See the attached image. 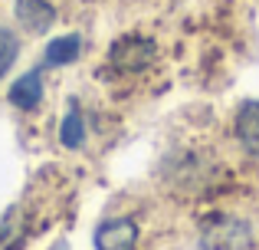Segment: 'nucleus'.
Instances as JSON below:
<instances>
[{"instance_id":"7ed1b4c3","label":"nucleus","mask_w":259,"mask_h":250,"mask_svg":"<svg viewBox=\"0 0 259 250\" xmlns=\"http://www.w3.org/2000/svg\"><path fill=\"white\" fill-rule=\"evenodd\" d=\"M138 240V224L128 218H112L95 231V250H132Z\"/></svg>"},{"instance_id":"f03ea898","label":"nucleus","mask_w":259,"mask_h":250,"mask_svg":"<svg viewBox=\"0 0 259 250\" xmlns=\"http://www.w3.org/2000/svg\"><path fill=\"white\" fill-rule=\"evenodd\" d=\"M154 59V43L148 37H121L118 43H112L108 50V63L115 69H125V73H141L148 69Z\"/></svg>"},{"instance_id":"6e6552de","label":"nucleus","mask_w":259,"mask_h":250,"mask_svg":"<svg viewBox=\"0 0 259 250\" xmlns=\"http://www.w3.org/2000/svg\"><path fill=\"white\" fill-rule=\"evenodd\" d=\"M59 141H63L66 148H79L85 141V122H82V116H79L76 105L66 112L63 125H59Z\"/></svg>"},{"instance_id":"39448f33","label":"nucleus","mask_w":259,"mask_h":250,"mask_svg":"<svg viewBox=\"0 0 259 250\" xmlns=\"http://www.w3.org/2000/svg\"><path fill=\"white\" fill-rule=\"evenodd\" d=\"M39 99H43V76H39V69H30L26 76H20L10 86V102L23 112H33L39 105Z\"/></svg>"},{"instance_id":"0eeeda50","label":"nucleus","mask_w":259,"mask_h":250,"mask_svg":"<svg viewBox=\"0 0 259 250\" xmlns=\"http://www.w3.org/2000/svg\"><path fill=\"white\" fill-rule=\"evenodd\" d=\"M79 50H82V40L76 37V33H69V37H56L50 46H46V66H69L76 63Z\"/></svg>"},{"instance_id":"20e7f679","label":"nucleus","mask_w":259,"mask_h":250,"mask_svg":"<svg viewBox=\"0 0 259 250\" xmlns=\"http://www.w3.org/2000/svg\"><path fill=\"white\" fill-rule=\"evenodd\" d=\"M17 20L30 33H46L56 20V10L50 7V0H17Z\"/></svg>"},{"instance_id":"1a4fd4ad","label":"nucleus","mask_w":259,"mask_h":250,"mask_svg":"<svg viewBox=\"0 0 259 250\" xmlns=\"http://www.w3.org/2000/svg\"><path fill=\"white\" fill-rule=\"evenodd\" d=\"M17 53H20V43H17V37H13V33L7 30V26H0V76H4V73L13 66Z\"/></svg>"},{"instance_id":"423d86ee","label":"nucleus","mask_w":259,"mask_h":250,"mask_svg":"<svg viewBox=\"0 0 259 250\" xmlns=\"http://www.w3.org/2000/svg\"><path fill=\"white\" fill-rule=\"evenodd\" d=\"M236 138L249 155L259 158V102H243L236 112Z\"/></svg>"},{"instance_id":"f257e3e1","label":"nucleus","mask_w":259,"mask_h":250,"mask_svg":"<svg viewBox=\"0 0 259 250\" xmlns=\"http://www.w3.org/2000/svg\"><path fill=\"white\" fill-rule=\"evenodd\" d=\"M207 250H243L249 244V227L233 218H210L200 234Z\"/></svg>"}]
</instances>
